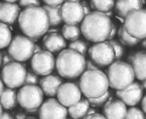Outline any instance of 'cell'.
Wrapping results in <instances>:
<instances>
[{
	"label": "cell",
	"mask_w": 146,
	"mask_h": 119,
	"mask_svg": "<svg viewBox=\"0 0 146 119\" xmlns=\"http://www.w3.org/2000/svg\"><path fill=\"white\" fill-rule=\"evenodd\" d=\"M17 21L23 34L34 42L46 33L50 27L48 13L40 6L25 7L18 15Z\"/></svg>",
	"instance_id": "1"
},
{
	"label": "cell",
	"mask_w": 146,
	"mask_h": 119,
	"mask_svg": "<svg viewBox=\"0 0 146 119\" xmlns=\"http://www.w3.org/2000/svg\"><path fill=\"white\" fill-rule=\"evenodd\" d=\"M80 23V32L83 33L84 38H86V40L93 43H100L108 39L112 22L111 18L105 12L91 11L84 16Z\"/></svg>",
	"instance_id": "2"
},
{
	"label": "cell",
	"mask_w": 146,
	"mask_h": 119,
	"mask_svg": "<svg viewBox=\"0 0 146 119\" xmlns=\"http://www.w3.org/2000/svg\"><path fill=\"white\" fill-rule=\"evenodd\" d=\"M55 68L60 77L74 79L80 77L86 69V61L84 55L72 49H63L55 60Z\"/></svg>",
	"instance_id": "3"
},
{
	"label": "cell",
	"mask_w": 146,
	"mask_h": 119,
	"mask_svg": "<svg viewBox=\"0 0 146 119\" xmlns=\"http://www.w3.org/2000/svg\"><path fill=\"white\" fill-rule=\"evenodd\" d=\"M107 75L100 69H88L82 73L79 89L86 99L98 97L108 91Z\"/></svg>",
	"instance_id": "4"
},
{
	"label": "cell",
	"mask_w": 146,
	"mask_h": 119,
	"mask_svg": "<svg viewBox=\"0 0 146 119\" xmlns=\"http://www.w3.org/2000/svg\"><path fill=\"white\" fill-rule=\"evenodd\" d=\"M134 71L130 63L123 62V61H116L112 62L108 67L107 71V79L108 84L112 89L122 90L130 85L134 81Z\"/></svg>",
	"instance_id": "5"
},
{
	"label": "cell",
	"mask_w": 146,
	"mask_h": 119,
	"mask_svg": "<svg viewBox=\"0 0 146 119\" xmlns=\"http://www.w3.org/2000/svg\"><path fill=\"white\" fill-rule=\"evenodd\" d=\"M44 93L40 86L36 84H25L22 85L20 91L17 93V102L18 104L31 113L36 112L43 103Z\"/></svg>",
	"instance_id": "6"
},
{
	"label": "cell",
	"mask_w": 146,
	"mask_h": 119,
	"mask_svg": "<svg viewBox=\"0 0 146 119\" xmlns=\"http://www.w3.org/2000/svg\"><path fill=\"white\" fill-rule=\"evenodd\" d=\"M7 51L13 61H28L34 54V43L27 35H16L11 39L7 46Z\"/></svg>",
	"instance_id": "7"
},
{
	"label": "cell",
	"mask_w": 146,
	"mask_h": 119,
	"mask_svg": "<svg viewBox=\"0 0 146 119\" xmlns=\"http://www.w3.org/2000/svg\"><path fill=\"white\" fill-rule=\"evenodd\" d=\"M27 69L20 62L12 61L10 63L4 65L1 69V80L7 88L17 89L25 85Z\"/></svg>",
	"instance_id": "8"
},
{
	"label": "cell",
	"mask_w": 146,
	"mask_h": 119,
	"mask_svg": "<svg viewBox=\"0 0 146 119\" xmlns=\"http://www.w3.org/2000/svg\"><path fill=\"white\" fill-rule=\"evenodd\" d=\"M124 28L134 38L143 40L146 38V10L138 9L124 17Z\"/></svg>",
	"instance_id": "9"
},
{
	"label": "cell",
	"mask_w": 146,
	"mask_h": 119,
	"mask_svg": "<svg viewBox=\"0 0 146 119\" xmlns=\"http://www.w3.org/2000/svg\"><path fill=\"white\" fill-rule=\"evenodd\" d=\"M88 52L91 61L95 62L100 67L110 66L116 60L115 51H113L112 46L110 45V43H106V42L96 43L91 48H89Z\"/></svg>",
	"instance_id": "10"
},
{
	"label": "cell",
	"mask_w": 146,
	"mask_h": 119,
	"mask_svg": "<svg viewBox=\"0 0 146 119\" xmlns=\"http://www.w3.org/2000/svg\"><path fill=\"white\" fill-rule=\"evenodd\" d=\"M31 67L38 75H49L55 69V57L49 51L35 52L31 57Z\"/></svg>",
	"instance_id": "11"
},
{
	"label": "cell",
	"mask_w": 146,
	"mask_h": 119,
	"mask_svg": "<svg viewBox=\"0 0 146 119\" xmlns=\"http://www.w3.org/2000/svg\"><path fill=\"white\" fill-rule=\"evenodd\" d=\"M67 108L55 99H49L39 107V119H67Z\"/></svg>",
	"instance_id": "12"
},
{
	"label": "cell",
	"mask_w": 146,
	"mask_h": 119,
	"mask_svg": "<svg viewBox=\"0 0 146 119\" xmlns=\"http://www.w3.org/2000/svg\"><path fill=\"white\" fill-rule=\"evenodd\" d=\"M57 100L65 107L73 106L82 100V91L76 83H63L57 90Z\"/></svg>",
	"instance_id": "13"
},
{
	"label": "cell",
	"mask_w": 146,
	"mask_h": 119,
	"mask_svg": "<svg viewBox=\"0 0 146 119\" xmlns=\"http://www.w3.org/2000/svg\"><path fill=\"white\" fill-rule=\"evenodd\" d=\"M61 16L66 24H78L83 21L85 13L79 1H65L61 6Z\"/></svg>",
	"instance_id": "14"
},
{
	"label": "cell",
	"mask_w": 146,
	"mask_h": 119,
	"mask_svg": "<svg viewBox=\"0 0 146 119\" xmlns=\"http://www.w3.org/2000/svg\"><path fill=\"white\" fill-rule=\"evenodd\" d=\"M117 96L122 102H124L127 106H136L143 97V88L138 83H131L127 88L122 90H117Z\"/></svg>",
	"instance_id": "15"
},
{
	"label": "cell",
	"mask_w": 146,
	"mask_h": 119,
	"mask_svg": "<svg viewBox=\"0 0 146 119\" xmlns=\"http://www.w3.org/2000/svg\"><path fill=\"white\" fill-rule=\"evenodd\" d=\"M127 104L118 100H111L104 104V116L106 119H124Z\"/></svg>",
	"instance_id": "16"
},
{
	"label": "cell",
	"mask_w": 146,
	"mask_h": 119,
	"mask_svg": "<svg viewBox=\"0 0 146 119\" xmlns=\"http://www.w3.org/2000/svg\"><path fill=\"white\" fill-rule=\"evenodd\" d=\"M20 6L16 3L3 1L0 3V22L5 24L15 23L20 15Z\"/></svg>",
	"instance_id": "17"
},
{
	"label": "cell",
	"mask_w": 146,
	"mask_h": 119,
	"mask_svg": "<svg viewBox=\"0 0 146 119\" xmlns=\"http://www.w3.org/2000/svg\"><path fill=\"white\" fill-rule=\"evenodd\" d=\"M128 61L133 67L135 78L139 80H145L146 79V52L144 51H138L133 55H129Z\"/></svg>",
	"instance_id": "18"
},
{
	"label": "cell",
	"mask_w": 146,
	"mask_h": 119,
	"mask_svg": "<svg viewBox=\"0 0 146 119\" xmlns=\"http://www.w3.org/2000/svg\"><path fill=\"white\" fill-rule=\"evenodd\" d=\"M43 45H44V48L46 49V51L51 52V54L60 52L66 48V39L63 38L62 34L50 33L44 36Z\"/></svg>",
	"instance_id": "19"
},
{
	"label": "cell",
	"mask_w": 146,
	"mask_h": 119,
	"mask_svg": "<svg viewBox=\"0 0 146 119\" xmlns=\"http://www.w3.org/2000/svg\"><path fill=\"white\" fill-rule=\"evenodd\" d=\"M143 6H144V0H117L115 3L116 13L119 17H122L121 20H124V17L131 11L143 9Z\"/></svg>",
	"instance_id": "20"
},
{
	"label": "cell",
	"mask_w": 146,
	"mask_h": 119,
	"mask_svg": "<svg viewBox=\"0 0 146 119\" xmlns=\"http://www.w3.org/2000/svg\"><path fill=\"white\" fill-rule=\"evenodd\" d=\"M39 83H40V88H42L43 93L46 96L52 97V96H56L57 90L62 84V79L58 75L49 74V75H44L43 79L39 80Z\"/></svg>",
	"instance_id": "21"
},
{
	"label": "cell",
	"mask_w": 146,
	"mask_h": 119,
	"mask_svg": "<svg viewBox=\"0 0 146 119\" xmlns=\"http://www.w3.org/2000/svg\"><path fill=\"white\" fill-rule=\"evenodd\" d=\"M89 101L86 100H80L77 103H74L73 106L68 107V114L73 118V119H83L89 112Z\"/></svg>",
	"instance_id": "22"
},
{
	"label": "cell",
	"mask_w": 146,
	"mask_h": 119,
	"mask_svg": "<svg viewBox=\"0 0 146 119\" xmlns=\"http://www.w3.org/2000/svg\"><path fill=\"white\" fill-rule=\"evenodd\" d=\"M17 103V94L11 88L4 89L0 95V104L5 109H12Z\"/></svg>",
	"instance_id": "23"
},
{
	"label": "cell",
	"mask_w": 146,
	"mask_h": 119,
	"mask_svg": "<svg viewBox=\"0 0 146 119\" xmlns=\"http://www.w3.org/2000/svg\"><path fill=\"white\" fill-rule=\"evenodd\" d=\"M44 10L46 11L49 17L50 26H58L62 22L61 16V6L60 5H44Z\"/></svg>",
	"instance_id": "24"
},
{
	"label": "cell",
	"mask_w": 146,
	"mask_h": 119,
	"mask_svg": "<svg viewBox=\"0 0 146 119\" xmlns=\"http://www.w3.org/2000/svg\"><path fill=\"white\" fill-rule=\"evenodd\" d=\"M80 28L77 24H65L62 27V35L66 40H77L80 36Z\"/></svg>",
	"instance_id": "25"
},
{
	"label": "cell",
	"mask_w": 146,
	"mask_h": 119,
	"mask_svg": "<svg viewBox=\"0 0 146 119\" xmlns=\"http://www.w3.org/2000/svg\"><path fill=\"white\" fill-rule=\"evenodd\" d=\"M90 5L95 11L110 12L115 7V0H90Z\"/></svg>",
	"instance_id": "26"
},
{
	"label": "cell",
	"mask_w": 146,
	"mask_h": 119,
	"mask_svg": "<svg viewBox=\"0 0 146 119\" xmlns=\"http://www.w3.org/2000/svg\"><path fill=\"white\" fill-rule=\"evenodd\" d=\"M118 36H119V40L123 45H127V46H135V45H138L140 40L134 38L133 35H130L129 33L127 32V29L124 28V26L119 27V29H118Z\"/></svg>",
	"instance_id": "27"
},
{
	"label": "cell",
	"mask_w": 146,
	"mask_h": 119,
	"mask_svg": "<svg viewBox=\"0 0 146 119\" xmlns=\"http://www.w3.org/2000/svg\"><path fill=\"white\" fill-rule=\"evenodd\" d=\"M11 39H12V36H11L10 28L5 23L0 22V50L7 48Z\"/></svg>",
	"instance_id": "28"
},
{
	"label": "cell",
	"mask_w": 146,
	"mask_h": 119,
	"mask_svg": "<svg viewBox=\"0 0 146 119\" xmlns=\"http://www.w3.org/2000/svg\"><path fill=\"white\" fill-rule=\"evenodd\" d=\"M70 49L74 50V51L79 52L82 55H85L86 52H88L89 46H88V44H86L85 42H83V40L77 39V40H73V42L70 44Z\"/></svg>",
	"instance_id": "29"
},
{
	"label": "cell",
	"mask_w": 146,
	"mask_h": 119,
	"mask_svg": "<svg viewBox=\"0 0 146 119\" xmlns=\"http://www.w3.org/2000/svg\"><path fill=\"white\" fill-rule=\"evenodd\" d=\"M108 100H110V93L106 91V93H105L104 95H101V96L88 99V101H89L90 104H93V106H95V107H101L108 101Z\"/></svg>",
	"instance_id": "30"
},
{
	"label": "cell",
	"mask_w": 146,
	"mask_h": 119,
	"mask_svg": "<svg viewBox=\"0 0 146 119\" xmlns=\"http://www.w3.org/2000/svg\"><path fill=\"white\" fill-rule=\"evenodd\" d=\"M124 119H145V113L136 107H130V109H127Z\"/></svg>",
	"instance_id": "31"
},
{
	"label": "cell",
	"mask_w": 146,
	"mask_h": 119,
	"mask_svg": "<svg viewBox=\"0 0 146 119\" xmlns=\"http://www.w3.org/2000/svg\"><path fill=\"white\" fill-rule=\"evenodd\" d=\"M108 43H110V45L112 46L113 51H115V57H116V60H121L122 56H123V54H124V50H123L122 44L118 43L117 40H113V39H110Z\"/></svg>",
	"instance_id": "32"
},
{
	"label": "cell",
	"mask_w": 146,
	"mask_h": 119,
	"mask_svg": "<svg viewBox=\"0 0 146 119\" xmlns=\"http://www.w3.org/2000/svg\"><path fill=\"white\" fill-rule=\"evenodd\" d=\"M38 83H39L38 74H35L34 72H27L25 84H38Z\"/></svg>",
	"instance_id": "33"
},
{
	"label": "cell",
	"mask_w": 146,
	"mask_h": 119,
	"mask_svg": "<svg viewBox=\"0 0 146 119\" xmlns=\"http://www.w3.org/2000/svg\"><path fill=\"white\" fill-rule=\"evenodd\" d=\"M20 6L28 7V6H40V0H18Z\"/></svg>",
	"instance_id": "34"
},
{
	"label": "cell",
	"mask_w": 146,
	"mask_h": 119,
	"mask_svg": "<svg viewBox=\"0 0 146 119\" xmlns=\"http://www.w3.org/2000/svg\"><path fill=\"white\" fill-rule=\"evenodd\" d=\"M84 119H106V117L102 116V114H100V113H89L88 116H85Z\"/></svg>",
	"instance_id": "35"
},
{
	"label": "cell",
	"mask_w": 146,
	"mask_h": 119,
	"mask_svg": "<svg viewBox=\"0 0 146 119\" xmlns=\"http://www.w3.org/2000/svg\"><path fill=\"white\" fill-rule=\"evenodd\" d=\"M43 1L45 3V5H61V4H63V1L65 0H43Z\"/></svg>",
	"instance_id": "36"
},
{
	"label": "cell",
	"mask_w": 146,
	"mask_h": 119,
	"mask_svg": "<svg viewBox=\"0 0 146 119\" xmlns=\"http://www.w3.org/2000/svg\"><path fill=\"white\" fill-rule=\"evenodd\" d=\"M99 67L100 66H98L95 62H93L91 60H89V61H86V69H99Z\"/></svg>",
	"instance_id": "37"
},
{
	"label": "cell",
	"mask_w": 146,
	"mask_h": 119,
	"mask_svg": "<svg viewBox=\"0 0 146 119\" xmlns=\"http://www.w3.org/2000/svg\"><path fill=\"white\" fill-rule=\"evenodd\" d=\"M80 4H82V6H83V10H84L85 15H88V13L91 12V9H90V6L88 5V3H86V1H83V3H80Z\"/></svg>",
	"instance_id": "38"
},
{
	"label": "cell",
	"mask_w": 146,
	"mask_h": 119,
	"mask_svg": "<svg viewBox=\"0 0 146 119\" xmlns=\"http://www.w3.org/2000/svg\"><path fill=\"white\" fill-rule=\"evenodd\" d=\"M116 33H117V27L112 23V27H111V30H110V35H108V39H112L113 36L116 35Z\"/></svg>",
	"instance_id": "39"
},
{
	"label": "cell",
	"mask_w": 146,
	"mask_h": 119,
	"mask_svg": "<svg viewBox=\"0 0 146 119\" xmlns=\"http://www.w3.org/2000/svg\"><path fill=\"white\" fill-rule=\"evenodd\" d=\"M141 108H143V112L146 114V95L141 100Z\"/></svg>",
	"instance_id": "40"
},
{
	"label": "cell",
	"mask_w": 146,
	"mask_h": 119,
	"mask_svg": "<svg viewBox=\"0 0 146 119\" xmlns=\"http://www.w3.org/2000/svg\"><path fill=\"white\" fill-rule=\"evenodd\" d=\"M0 119H15L11 114H9V113H3L1 114V117H0Z\"/></svg>",
	"instance_id": "41"
},
{
	"label": "cell",
	"mask_w": 146,
	"mask_h": 119,
	"mask_svg": "<svg viewBox=\"0 0 146 119\" xmlns=\"http://www.w3.org/2000/svg\"><path fill=\"white\" fill-rule=\"evenodd\" d=\"M11 56H10V55H7V56H5V57H4L3 58V62H4V65H6V63H10V62H12L11 61Z\"/></svg>",
	"instance_id": "42"
},
{
	"label": "cell",
	"mask_w": 146,
	"mask_h": 119,
	"mask_svg": "<svg viewBox=\"0 0 146 119\" xmlns=\"http://www.w3.org/2000/svg\"><path fill=\"white\" fill-rule=\"evenodd\" d=\"M25 118H26V114H23V113H17V116H16L15 119H25Z\"/></svg>",
	"instance_id": "43"
},
{
	"label": "cell",
	"mask_w": 146,
	"mask_h": 119,
	"mask_svg": "<svg viewBox=\"0 0 146 119\" xmlns=\"http://www.w3.org/2000/svg\"><path fill=\"white\" fill-rule=\"evenodd\" d=\"M4 89H5V88H4V83H3V80L0 79V95H1V93L4 91Z\"/></svg>",
	"instance_id": "44"
},
{
	"label": "cell",
	"mask_w": 146,
	"mask_h": 119,
	"mask_svg": "<svg viewBox=\"0 0 146 119\" xmlns=\"http://www.w3.org/2000/svg\"><path fill=\"white\" fill-rule=\"evenodd\" d=\"M143 89H146V79L143 80Z\"/></svg>",
	"instance_id": "45"
},
{
	"label": "cell",
	"mask_w": 146,
	"mask_h": 119,
	"mask_svg": "<svg viewBox=\"0 0 146 119\" xmlns=\"http://www.w3.org/2000/svg\"><path fill=\"white\" fill-rule=\"evenodd\" d=\"M4 1H9V3H16L18 0H4Z\"/></svg>",
	"instance_id": "46"
},
{
	"label": "cell",
	"mask_w": 146,
	"mask_h": 119,
	"mask_svg": "<svg viewBox=\"0 0 146 119\" xmlns=\"http://www.w3.org/2000/svg\"><path fill=\"white\" fill-rule=\"evenodd\" d=\"M143 40H144V42H143V46L146 49V38H145V39H143Z\"/></svg>",
	"instance_id": "47"
},
{
	"label": "cell",
	"mask_w": 146,
	"mask_h": 119,
	"mask_svg": "<svg viewBox=\"0 0 146 119\" xmlns=\"http://www.w3.org/2000/svg\"><path fill=\"white\" fill-rule=\"evenodd\" d=\"M1 114H3V106L0 104V117H1Z\"/></svg>",
	"instance_id": "48"
},
{
	"label": "cell",
	"mask_w": 146,
	"mask_h": 119,
	"mask_svg": "<svg viewBox=\"0 0 146 119\" xmlns=\"http://www.w3.org/2000/svg\"><path fill=\"white\" fill-rule=\"evenodd\" d=\"M1 63H3V56H1V54H0V66H1Z\"/></svg>",
	"instance_id": "49"
},
{
	"label": "cell",
	"mask_w": 146,
	"mask_h": 119,
	"mask_svg": "<svg viewBox=\"0 0 146 119\" xmlns=\"http://www.w3.org/2000/svg\"><path fill=\"white\" fill-rule=\"evenodd\" d=\"M65 1H79V0H65Z\"/></svg>",
	"instance_id": "50"
},
{
	"label": "cell",
	"mask_w": 146,
	"mask_h": 119,
	"mask_svg": "<svg viewBox=\"0 0 146 119\" xmlns=\"http://www.w3.org/2000/svg\"><path fill=\"white\" fill-rule=\"evenodd\" d=\"M25 119H35V118H25Z\"/></svg>",
	"instance_id": "51"
},
{
	"label": "cell",
	"mask_w": 146,
	"mask_h": 119,
	"mask_svg": "<svg viewBox=\"0 0 146 119\" xmlns=\"http://www.w3.org/2000/svg\"><path fill=\"white\" fill-rule=\"evenodd\" d=\"M72 119H73V118H72Z\"/></svg>",
	"instance_id": "52"
}]
</instances>
